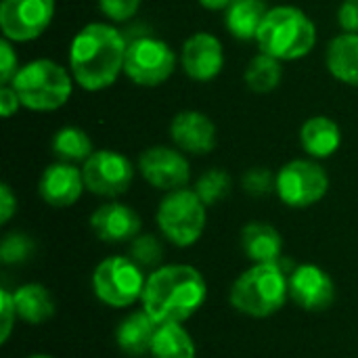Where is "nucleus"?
Wrapping results in <instances>:
<instances>
[{
  "label": "nucleus",
  "instance_id": "1",
  "mask_svg": "<svg viewBox=\"0 0 358 358\" xmlns=\"http://www.w3.org/2000/svg\"><path fill=\"white\" fill-rule=\"evenodd\" d=\"M128 40L111 23L84 25L69 44V71L73 82L88 90L99 92L115 84L124 71Z\"/></svg>",
  "mask_w": 358,
  "mask_h": 358
},
{
  "label": "nucleus",
  "instance_id": "2",
  "mask_svg": "<svg viewBox=\"0 0 358 358\" xmlns=\"http://www.w3.org/2000/svg\"><path fill=\"white\" fill-rule=\"evenodd\" d=\"M208 298L203 275L189 264H164L147 275L141 304L159 323L189 321Z\"/></svg>",
  "mask_w": 358,
  "mask_h": 358
},
{
  "label": "nucleus",
  "instance_id": "3",
  "mask_svg": "<svg viewBox=\"0 0 358 358\" xmlns=\"http://www.w3.org/2000/svg\"><path fill=\"white\" fill-rule=\"evenodd\" d=\"M254 42L264 55L279 61H298L313 52L317 25L302 8L279 4L268 8Z\"/></svg>",
  "mask_w": 358,
  "mask_h": 358
},
{
  "label": "nucleus",
  "instance_id": "4",
  "mask_svg": "<svg viewBox=\"0 0 358 358\" xmlns=\"http://www.w3.org/2000/svg\"><path fill=\"white\" fill-rule=\"evenodd\" d=\"M289 298L287 275L279 262L252 264L243 271L229 294L231 306L252 319H266L277 315Z\"/></svg>",
  "mask_w": 358,
  "mask_h": 358
},
{
  "label": "nucleus",
  "instance_id": "5",
  "mask_svg": "<svg viewBox=\"0 0 358 358\" xmlns=\"http://www.w3.org/2000/svg\"><path fill=\"white\" fill-rule=\"evenodd\" d=\"M73 84L71 71L50 59H34L21 65L10 82L21 107L38 113L61 109L69 101Z\"/></svg>",
  "mask_w": 358,
  "mask_h": 358
},
{
  "label": "nucleus",
  "instance_id": "6",
  "mask_svg": "<svg viewBox=\"0 0 358 358\" xmlns=\"http://www.w3.org/2000/svg\"><path fill=\"white\" fill-rule=\"evenodd\" d=\"M206 203L193 189H176L164 195L157 206V227L162 235L176 248H191L195 245L208 222Z\"/></svg>",
  "mask_w": 358,
  "mask_h": 358
},
{
  "label": "nucleus",
  "instance_id": "7",
  "mask_svg": "<svg viewBox=\"0 0 358 358\" xmlns=\"http://www.w3.org/2000/svg\"><path fill=\"white\" fill-rule=\"evenodd\" d=\"M147 275L130 256H109L94 266L92 294L111 308H128L143 298Z\"/></svg>",
  "mask_w": 358,
  "mask_h": 358
},
{
  "label": "nucleus",
  "instance_id": "8",
  "mask_svg": "<svg viewBox=\"0 0 358 358\" xmlns=\"http://www.w3.org/2000/svg\"><path fill=\"white\" fill-rule=\"evenodd\" d=\"M178 57L172 46L155 36H136L128 40L124 73L130 82L143 88L164 84L176 71Z\"/></svg>",
  "mask_w": 358,
  "mask_h": 358
},
{
  "label": "nucleus",
  "instance_id": "9",
  "mask_svg": "<svg viewBox=\"0 0 358 358\" xmlns=\"http://www.w3.org/2000/svg\"><path fill=\"white\" fill-rule=\"evenodd\" d=\"M329 191V176L317 159H292L277 172L275 193L287 208L304 210L319 203Z\"/></svg>",
  "mask_w": 358,
  "mask_h": 358
},
{
  "label": "nucleus",
  "instance_id": "10",
  "mask_svg": "<svg viewBox=\"0 0 358 358\" xmlns=\"http://www.w3.org/2000/svg\"><path fill=\"white\" fill-rule=\"evenodd\" d=\"M84 185L96 197L115 199L124 195L134 180L132 162L113 149H99L82 164Z\"/></svg>",
  "mask_w": 358,
  "mask_h": 358
},
{
  "label": "nucleus",
  "instance_id": "11",
  "mask_svg": "<svg viewBox=\"0 0 358 358\" xmlns=\"http://www.w3.org/2000/svg\"><path fill=\"white\" fill-rule=\"evenodd\" d=\"M55 17V0H2V38L23 44L40 38Z\"/></svg>",
  "mask_w": 358,
  "mask_h": 358
},
{
  "label": "nucleus",
  "instance_id": "12",
  "mask_svg": "<svg viewBox=\"0 0 358 358\" xmlns=\"http://www.w3.org/2000/svg\"><path fill=\"white\" fill-rule=\"evenodd\" d=\"M138 172L147 185L159 191L185 189L191 178V166L185 153L176 147L155 145L138 155Z\"/></svg>",
  "mask_w": 358,
  "mask_h": 358
},
{
  "label": "nucleus",
  "instance_id": "13",
  "mask_svg": "<svg viewBox=\"0 0 358 358\" xmlns=\"http://www.w3.org/2000/svg\"><path fill=\"white\" fill-rule=\"evenodd\" d=\"M287 285H289V298L294 300V304L306 313L327 310L336 302V296H338L334 279L329 277V273H325L317 264L296 266L287 277Z\"/></svg>",
  "mask_w": 358,
  "mask_h": 358
},
{
  "label": "nucleus",
  "instance_id": "14",
  "mask_svg": "<svg viewBox=\"0 0 358 358\" xmlns=\"http://www.w3.org/2000/svg\"><path fill=\"white\" fill-rule=\"evenodd\" d=\"M180 65L195 82H212L224 67L222 42L210 31L191 34L180 48Z\"/></svg>",
  "mask_w": 358,
  "mask_h": 358
},
{
  "label": "nucleus",
  "instance_id": "15",
  "mask_svg": "<svg viewBox=\"0 0 358 358\" xmlns=\"http://www.w3.org/2000/svg\"><path fill=\"white\" fill-rule=\"evenodd\" d=\"M170 138L176 149L189 155H208L214 151L218 132L214 122L195 109L178 111L170 122Z\"/></svg>",
  "mask_w": 358,
  "mask_h": 358
},
{
  "label": "nucleus",
  "instance_id": "16",
  "mask_svg": "<svg viewBox=\"0 0 358 358\" xmlns=\"http://www.w3.org/2000/svg\"><path fill=\"white\" fill-rule=\"evenodd\" d=\"M143 220L136 210L126 203L109 201L99 206L90 216V229L96 239L105 243H130L134 237L141 235Z\"/></svg>",
  "mask_w": 358,
  "mask_h": 358
},
{
  "label": "nucleus",
  "instance_id": "17",
  "mask_svg": "<svg viewBox=\"0 0 358 358\" xmlns=\"http://www.w3.org/2000/svg\"><path fill=\"white\" fill-rule=\"evenodd\" d=\"M84 189L86 185H84L82 168H78L76 164H65V162L46 166L38 182V193L42 201L50 208L73 206L82 197Z\"/></svg>",
  "mask_w": 358,
  "mask_h": 358
},
{
  "label": "nucleus",
  "instance_id": "18",
  "mask_svg": "<svg viewBox=\"0 0 358 358\" xmlns=\"http://www.w3.org/2000/svg\"><path fill=\"white\" fill-rule=\"evenodd\" d=\"M159 323L145 310H134L126 315L115 329V344L128 357L151 355V344Z\"/></svg>",
  "mask_w": 358,
  "mask_h": 358
},
{
  "label": "nucleus",
  "instance_id": "19",
  "mask_svg": "<svg viewBox=\"0 0 358 358\" xmlns=\"http://www.w3.org/2000/svg\"><path fill=\"white\" fill-rule=\"evenodd\" d=\"M241 250L254 264H275L283 258V239L273 224L254 220L241 229Z\"/></svg>",
  "mask_w": 358,
  "mask_h": 358
},
{
  "label": "nucleus",
  "instance_id": "20",
  "mask_svg": "<svg viewBox=\"0 0 358 358\" xmlns=\"http://www.w3.org/2000/svg\"><path fill=\"white\" fill-rule=\"evenodd\" d=\"M300 145L313 159L331 157L342 145V130L327 115H313L300 128Z\"/></svg>",
  "mask_w": 358,
  "mask_h": 358
},
{
  "label": "nucleus",
  "instance_id": "21",
  "mask_svg": "<svg viewBox=\"0 0 358 358\" xmlns=\"http://www.w3.org/2000/svg\"><path fill=\"white\" fill-rule=\"evenodd\" d=\"M325 65L336 80L358 88V34L342 31L331 38L325 50Z\"/></svg>",
  "mask_w": 358,
  "mask_h": 358
},
{
  "label": "nucleus",
  "instance_id": "22",
  "mask_svg": "<svg viewBox=\"0 0 358 358\" xmlns=\"http://www.w3.org/2000/svg\"><path fill=\"white\" fill-rule=\"evenodd\" d=\"M266 13L268 6L264 0H233L224 10V27L241 42L256 40Z\"/></svg>",
  "mask_w": 358,
  "mask_h": 358
},
{
  "label": "nucleus",
  "instance_id": "23",
  "mask_svg": "<svg viewBox=\"0 0 358 358\" xmlns=\"http://www.w3.org/2000/svg\"><path fill=\"white\" fill-rule=\"evenodd\" d=\"M17 317L29 325H42L55 315V298L40 283H25L13 292Z\"/></svg>",
  "mask_w": 358,
  "mask_h": 358
},
{
  "label": "nucleus",
  "instance_id": "24",
  "mask_svg": "<svg viewBox=\"0 0 358 358\" xmlns=\"http://www.w3.org/2000/svg\"><path fill=\"white\" fill-rule=\"evenodd\" d=\"M195 342L191 334L182 327V323H164L157 327L151 358H195Z\"/></svg>",
  "mask_w": 358,
  "mask_h": 358
},
{
  "label": "nucleus",
  "instance_id": "25",
  "mask_svg": "<svg viewBox=\"0 0 358 358\" xmlns=\"http://www.w3.org/2000/svg\"><path fill=\"white\" fill-rule=\"evenodd\" d=\"M50 151L59 162L78 166L94 153V147L86 130L78 126H63L55 132L50 141Z\"/></svg>",
  "mask_w": 358,
  "mask_h": 358
},
{
  "label": "nucleus",
  "instance_id": "26",
  "mask_svg": "<svg viewBox=\"0 0 358 358\" xmlns=\"http://www.w3.org/2000/svg\"><path fill=\"white\" fill-rule=\"evenodd\" d=\"M283 61L271 57V55H264V52H258L256 57L250 59L245 71H243V82L245 86L252 90V92H258V94H268L273 92L281 80H283Z\"/></svg>",
  "mask_w": 358,
  "mask_h": 358
},
{
  "label": "nucleus",
  "instance_id": "27",
  "mask_svg": "<svg viewBox=\"0 0 358 358\" xmlns=\"http://www.w3.org/2000/svg\"><path fill=\"white\" fill-rule=\"evenodd\" d=\"M231 187H233L231 174H229L227 170L212 168V170H206V172L197 178L193 191L199 195V199H201L206 206H216V203H220L222 199H227V195L231 193Z\"/></svg>",
  "mask_w": 358,
  "mask_h": 358
},
{
  "label": "nucleus",
  "instance_id": "28",
  "mask_svg": "<svg viewBox=\"0 0 358 358\" xmlns=\"http://www.w3.org/2000/svg\"><path fill=\"white\" fill-rule=\"evenodd\" d=\"M128 256L145 271H155L164 260V245L155 235H138L128 245Z\"/></svg>",
  "mask_w": 358,
  "mask_h": 358
},
{
  "label": "nucleus",
  "instance_id": "29",
  "mask_svg": "<svg viewBox=\"0 0 358 358\" xmlns=\"http://www.w3.org/2000/svg\"><path fill=\"white\" fill-rule=\"evenodd\" d=\"M36 254V241L19 231H13L2 237L0 243V260L6 266H21Z\"/></svg>",
  "mask_w": 358,
  "mask_h": 358
},
{
  "label": "nucleus",
  "instance_id": "30",
  "mask_svg": "<svg viewBox=\"0 0 358 358\" xmlns=\"http://www.w3.org/2000/svg\"><path fill=\"white\" fill-rule=\"evenodd\" d=\"M275 180L277 174H273L268 168H250L243 176H241V189L252 195V197H264L271 191H275Z\"/></svg>",
  "mask_w": 358,
  "mask_h": 358
},
{
  "label": "nucleus",
  "instance_id": "31",
  "mask_svg": "<svg viewBox=\"0 0 358 358\" xmlns=\"http://www.w3.org/2000/svg\"><path fill=\"white\" fill-rule=\"evenodd\" d=\"M99 8L109 21L124 23L138 13L141 0H99Z\"/></svg>",
  "mask_w": 358,
  "mask_h": 358
},
{
  "label": "nucleus",
  "instance_id": "32",
  "mask_svg": "<svg viewBox=\"0 0 358 358\" xmlns=\"http://www.w3.org/2000/svg\"><path fill=\"white\" fill-rule=\"evenodd\" d=\"M0 317H2V323H0V342L6 344L10 334H13V327H15V319H17V308H15V300H13V292L8 289H2L0 292Z\"/></svg>",
  "mask_w": 358,
  "mask_h": 358
},
{
  "label": "nucleus",
  "instance_id": "33",
  "mask_svg": "<svg viewBox=\"0 0 358 358\" xmlns=\"http://www.w3.org/2000/svg\"><path fill=\"white\" fill-rule=\"evenodd\" d=\"M17 71H19V61H17L13 42L2 38V42H0V84L8 86Z\"/></svg>",
  "mask_w": 358,
  "mask_h": 358
},
{
  "label": "nucleus",
  "instance_id": "34",
  "mask_svg": "<svg viewBox=\"0 0 358 358\" xmlns=\"http://www.w3.org/2000/svg\"><path fill=\"white\" fill-rule=\"evenodd\" d=\"M338 23L342 31L358 34V0H344L338 8Z\"/></svg>",
  "mask_w": 358,
  "mask_h": 358
},
{
  "label": "nucleus",
  "instance_id": "35",
  "mask_svg": "<svg viewBox=\"0 0 358 358\" xmlns=\"http://www.w3.org/2000/svg\"><path fill=\"white\" fill-rule=\"evenodd\" d=\"M17 212V197L13 193V189L2 182L0 185V224H6Z\"/></svg>",
  "mask_w": 358,
  "mask_h": 358
},
{
  "label": "nucleus",
  "instance_id": "36",
  "mask_svg": "<svg viewBox=\"0 0 358 358\" xmlns=\"http://www.w3.org/2000/svg\"><path fill=\"white\" fill-rule=\"evenodd\" d=\"M19 107H21V101H19V94L15 92V88L10 84L2 86L0 88V113H2V117H10Z\"/></svg>",
  "mask_w": 358,
  "mask_h": 358
},
{
  "label": "nucleus",
  "instance_id": "37",
  "mask_svg": "<svg viewBox=\"0 0 358 358\" xmlns=\"http://www.w3.org/2000/svg\"><path fill=\"white\" fill-rule=\"evenodd\" d=\"M208 10H227L233 0H197Z\"/></svg>",
  "mask_w": 358,
  "mask_h": 358
},
{
  "label": "nucleus",
  "instance_id": "38",
  "mask_svg": "<svg viewBox=\"0 0 358 358\" xmlns=\"http://www.w3.org/2000/svg\"><path fill=\"white\" fill-rule=\"evenodd\" d=\"M27 358H52V357H48V355H31V357H27Z\"/></svg>",
  "mask_w": 358,
  "mask_h": 358
}]
</instances>
